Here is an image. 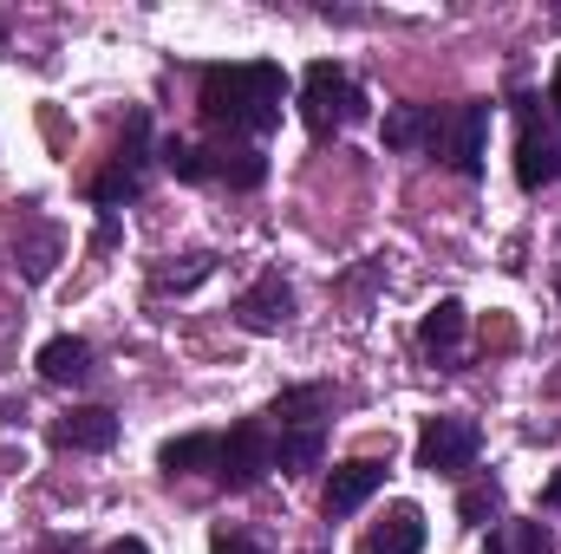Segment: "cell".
Here are the masks:
<instances>
[{
	"instance_id": "obj_1",
	"label": "cell",
	"mask_w": 561,
	"mask_h": 554,
	"mask_svg": "<svg viewBox=\"0 0 561 554\" xmlns=\"http://www.w3.org/2000/svg\"><path fill=\"white\" fill-rule=\"evenodd\" d=\"M280 99H287L280 66L255 59V66H209L196 105H203V118H209L216 131H249V138H262V131L280 125Z\"/></svg>"
},
{
	"instance_id": "obj_2",
	"label": "cell",
	"mask_w": 561,
	"mask_h": 554,
	"mask_svg": "<svg viewBox=\"0 0 561 554\" xmlns=\"http://www.w3.org/2000/svg\"><path fill=\"white\" fill-rule=\"evenodd\" d=\"M490 125H496V105H483V99H470V105H457V112H437V118H431V150H437L457 176H483Z\"/></svg>"
},
{
	"instance_id": "obj_3",
	"label": "cell",
	"mask_w": 561,
	"mask_h": 554,
	"mask_svg": "<svg viewBox=\"0 0 561 554\" xmlns=\"http://www.w3.org/2000/svg\"><path fill=\"white\" fill-rule=\"evenodd\" d=\"M359 112H366V99H359V85H353L333 59L307 66V79H300V118H307L313 138H333V131L353 125Z\"/></svg>"
},
{
	"instance_id": "obj_4",
	"label": "cell",
	"mask_w": 561,
	"mask_h": 554,
	"mask_svg": "<svg viewBox=\"0 0 561 554\" xmlns=\"http://www.w3.org/2000/svg\"><path fill=\"white\" fill-rule=\"evenodd\" d=\"M561 176V131L549 125L542 99H516V183L542 189Z\"/></svg>"
},
{
	"instance_id": "obj_5",
	"label": "cell",
	"mask_w": 561,
	"mask_h": 554,
	"mask_svg": "<svg viewBox=\"0 0 561 554\" xmlns=\"http://www.w3.org/2000/svg\"><path fill=\"white\" fill-rule=\"evenodd\" d=\"M477 424L470 417H431L419 430V470L431 476H463L470 463H477Z\"/></svg>"
},
{
	"instance_id": "obj_6",
	"label": "cell",
	"mask_w": 561,
	"mask_h": 554,
	"mask_svg": "<svg viewBox=\"0 0 561 554\" xmlns=\"http://www.w3.org/2000/svg\"><path fill=\"white\" fill-rule=\"evenodd\" d=\"M144 143H150V118L131 112V125H125V138H118V163H112L105 176H92V203H99V209H118V203H131L144 189Z\"/></svg>"
},
{
	"instance_id": "obj_7",
	"label": "cell",
	"mask_w": 561,
	"mask_h": 554,
	"mask_svg": "<svg viewBox=\"0 0 561 554\" xmlns=\"http://www.w3.org/2000/svg\"><path fill=\"white\" fill-rule=\"evenodd\" d=\"M268 470H275V437H268V424H236V430L222 437L216 476H222L229 489H255Z\"/></svg>"
},
{
	"instance_id": "obj_8",
	"label": "cell",
	"mask_w": 561,
	"mask_h": 554,
	"mask_svg": "<svg viewBox=\"0 0 561 554\" xmlns=\"http://www.w3.org/2000/svg\"><path fill=\"white\" fill-rule=\"evenodd\" d=\"M379 489H386V463H373V457H353V463H340V470L327 476V496H320V509H327V516H353V509H366Z\"/></svg>"
},
{
	"instance_id": "obj_9",
	"label": "cell",
	"mask_w": 561,
	"mask_h": 554,
	"mask_svg": "<svg viewBox=\"0 0 561 554\" xmlns=\"http://www.w3.org/2000/svg\"><path fill=\"white\" fill-rule=\"evenodd\" d=\"M424 549V509L419 503H392L366 535H359V554H419Z\"/></svg>"
},
{
	"instance_id": "obj_10",
	"label": "cell",
	"mask_w": 561,
	"mask_h": 554,
	"mask_svg": "<svg viewBox=\"0 0 561 554\" xmlns=\"http://www.w3.org/2000/svg\"><path fill=\"white\" fill-rule=\"evenodd\" d=\"M287 313H294V287H287L280 275H262L242 300H236V320H242L249 333H280Z\"/></svg>"
},
{
	"instance_id": "obj_11",
	"label": "cell",
	"mask_w": 561,
	"mask_h": 554,
	"mask_svg": "<svg viewBox=\"0 0 561 554\" xmlns=\"http://www.w3.org/2000/svg\"><path fill=\"white\" fill-rule=\"evenodd\" d=\"M53 443L59 450H112L118 443V417L105 405H79V412H66L53 424Z\"/></svg>"
},
{
	"instance_id": "obj_12",
	"label": "cell",
	"mask_w": 561,
	"mask_h": 554,
	"mask_svg": "<svg viewBox=\"0 0 561 554\" xmlns=\"http://www.w3.org/2000/svg\"><path fill=\"white\" fill-rule=\"evenodd\" d=\"M39 379L46 385H79V379H92V346L85 339H72V333H59V339H46L39 346Z\"/></svg>"
},
{
	"instance_id": "obj_13",
	"label": "cell",
	"mask_w": 561,
	"mask_h": 554,
	"mask_svg": "<svg viewBox=\"0 0 561 554\" xmlns=\"http://www.w3.org/2000/svg\"><path fill=\"white\" fill-rule=\"evenodd\" d=\"M157 463H163L170 476H196V470L216 476V463H222V437H209V430H196V437H170V443L157 450Z\"/></svg>"
},
{
	"instance_id": "obj_14",
	"label": "cell",
	"mask_w": 561,
	"mask_h": 554,
	"mask_svg": "<svg viewBox=\"0 0 561 554\" xmlns=\"http://www.w3.org/2000/svg\"><path fill=\"white\" fill-rule=\"evenodd\" d=\"M268 417H275L280 430H320V417H327V385H287Z\"/></svg>"
},
{
	"instance_id": "obj_15",
	"label": "cell",
	"mask_w": 561,
	"mask_h": 554,
	"mask_svg": "<svg viewBox=\"0 0 561 554\" xmlns=\"http://www.w3.org/2000/svg\"><path fill=\"white\" fill-rule=\"evenodd\" d=\"M457 339H463V307L457 300H437L419 326V346L431 359H457Z\"/></svg>"
},
{
	"instance_id": "obj_16",
	"label": "cell",
	"mask_w": 561,
	"mask_h": 554,
	"mask_svg": "<svg viewBox=\"0 0 561 554\" xmlns=\"http://www.w3.org/2000/svg\"><path fill=\"white\" fill-rule=\"evenodd\" d=\"M209 176H222V183H236V189H262L268 157L249 150V143H229V150H209Z\"/></svg>"
},
{
	"instance_id": "obj_17",
	"label": "cell",
	"mask_w": 561,
	"mask_h": 554,
	"mask_svg": "<svg viewBox=\"0 0 561 554\" xmlns=\"http://www.w3.org/2000/svg\"><path fill=\"white\" fill-rule=\"evenodd\" d=\"M13 249H20V275H26V280H46V275H53V262H59V229L26 222Z\"/></svg>"
},
{
	"instance_id": "obj_18",
	"label": "cell",
	"mask_w": 561,
	"mask_h": 554,
	"mask_svg": "<svg viewBox=\"0 0 561 554\" xmlns=\"http://www.w3.org/2000/svg\"><path fill=\"white\" fill-rule=\"evenodd\" d=\"M320 457H327V437H320V430H280V443H275V470L300 476V470H313Z\"/></svg>"
},
{
	"instance_id": "obj_19",
	"label": "cell",
	"mask_w": 561,
	"mask_h": 554,
	"mask_svg": "<svg viewBox=\"0 0 561 554\" xmlns=\"http://www.w3.org/2000/svg\"><path fill=\"white\" fill-rule=\"evenodd\" d=\"M431 105H399L392 118H386V143L392 150H412V143H431Z\"/></svg>"
},
{
	"instance_id": "obj_20",
	"label": "cell",
	"mask_w": 561,
	"mask_h": 554,
	"mask_svg": "<svg viewBox=\"0 0 561 554\" xmlns=\"http://www.w3.org/2000/svg\"><path fill=\"white\" fill-rule=\"evenodd\" d=\"M457 516H463V529L496 522V516H503V489H496V483H470V489L457 496Z\"/></svg>"
},
{
	"instance_id": "obj_21",
	"label": "cell",
	"mask_w": 561,
	"mask_h": 554,
	"mask_svg": "<svg viewBox=\"0 0 561 554\" xmlns=\"http://www.w3.org/2000/svg\"><path fill=\"white\" fill-rule=\"evenodd\" d=\"M183 183H209V150H196V143H183V138H170L163 150H157Z\"/></svg>"
},
{
	"instance_id": "obj_22",
	"label": "cell",
	"mask_w": 561,
	"mask_h": 554,
	"mask_svg": "<svg viewBox=\"0 0 561 554\" xmlns=\"http://www.w3.org/2000/svg\"><path fill=\"white\" fill-rule=\"evenodd\" d=\"M209 275H216V255H183V268H163L150 287L157 293H190L196 280H209Z\"/></svg>"
},
{
	"instance_id": "obj_23",
	"label": "cell",
	"mask_w": 561,
	"mask_h": 554,
	"mask_svg": "<svg viewBox=\"0 0 561 554\" xmlns=\"http://www.w3.org/2000/svg\"><path fill=\"white\" fill-rule=\"evenodd\" d=\"M510 549L516 554H556V535L542 522H510Z\"/></svg>"
},
{
	"instance_id": "obj_24",
	"label": "cell",
	"mask_w": 561,
	"mask_h": 554,
	"mask_svg": "<svg viewBox=\"0 0 561 554\" xmlns=\"http://www.w3.org/2000/svg\"><path fill=\"white\" fill-rule=\"evenodd\" d=\"M209 554H268L255 535H242V529H216L209 535Z\"/></svg>"
},
{
	"instance_id": "obj_25",
	"label": "cell",
	"mask_w": 561,
	"mask_h": 554,
	"mask_svg": "<svg viewBox=\"0 0 561 554\" xmlns=\"http://www.w3.org/2000/svg\"><path fill=\"white\" fill-rule=\"evenodd\" d=\"M105 554H150V549H144L138 535H125V542H112V549H105Z\"/></svg>"
},
{
	"instance_id": "obj_26",
	"label": "cell",
	"mask_w": 561,
	"mask_h": 554,
	"mask_svg": "<svg viewBox=\"0 0 561 554\" xmlns=\"http://www.w3.org/2000/svg\"><path fill=\"white\" fill-rule=\"evenodd\" d=\"M542 503H549V509H561V470L549 476V489H542Z\"/></svg>"
},
{
	"instance_id": "obj_27",
	"label": "cell",
	"mask_w": 561,
	"mask_h": 554,
	"mask_svg": "<svg viewBox=\"0 0 561 554\" xmlns=\"http://www.w3.org/2000/svg\"><path fill=\"white\" fill-rule=\"evenodd\" d=\"M549 105H556V118H561V66H556V85H549Z\"/></svg>"
},
{
	"instance_id": "obj_28",
	"label": "cell",
	"mask_w": 561,
	"mask_h": 554,
	"mask_svg": "<svg viewBox=\"0 0 561 554\" xmlns=\"http://www.w3.org/2000/svg\"><path fill=\"white\" fill-rule=\"evenodd\" d=\"M490 554H503V549H490Z\"/></svg>"
}]
</instances>
